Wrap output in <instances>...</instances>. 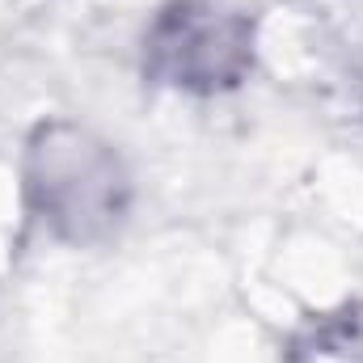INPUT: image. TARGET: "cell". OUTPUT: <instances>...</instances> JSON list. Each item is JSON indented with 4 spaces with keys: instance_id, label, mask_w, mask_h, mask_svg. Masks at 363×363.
Wrapping results in <instances>:
<instances>
[{
    "instance_id": "1",
    "label": "cell",
    "mask_w": 363,
    "mask_h": 363,
    "mask_svg": "<svg viewBox=\"0 0 363 363\" xmlns=\"http://www.w3.org/2000/svg\"><path fill=\"white\" fill-rule=\"evenodd\" d=\"M43 140L47 144L34 148L38 174L30 186L43 190V211L51 224H72V237H89L101 220L118 211V165L101 144H89L77 131L68 144H60V131H47Z\"/></svg>"
}]
</instances>
